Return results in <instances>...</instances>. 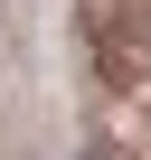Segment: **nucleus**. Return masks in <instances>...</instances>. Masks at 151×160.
I'll return each mask as SVG.
<instances>
[{
	"label": "nucleus",
	"instance_id": "f257e3e1",
	"mask_svg": "<svg viewBox=\"0 0 151 160\" xmlns=\"http://www.w3.org/2000/svg\"><path fill=\"white\" fill-rule=\"evenodd\" d=\"M76 28H85V57L113 94L151 85V10L142 0H76Z\"/></svg>",
	"mask_w": 151,
	"mask_h": 160
},
{
	"label": "nucleus",
	"instance_id": "f03ea898",
	"mask_svg": "<svg viewBox=\"0 0 151 160\" xmlns=\"http://www.w3.org/2000/svg\"><path fill=\"white\" fill-rule=\"evenodd\" d=\"M85 160H132V151H113V141H95V151H85Z\"/></svg>",
	"mask_w": 151,
	"mask_h": 160
}]
</instances>
